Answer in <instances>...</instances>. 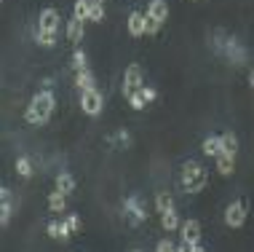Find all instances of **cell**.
I'll return each instance as SVG.
<instances>
[{"label": "cell", "mask_w": 254, "mask_h": 252, "mask_svg": "<svg viewBox=\"0 0 254 252\" xmlns=\"http://www.w3.org/2000/svg\"><path fill=\"white\" fill-rule=\"evenodd\" d=\"M54 105H57V99H54V91H49V88L38 91L35 97L30 99V105H27V113H24L27 124H32V126H43L46 121L51 118Z\"/></svg>", "instance_id": "cell-1"}, {"label": "cell", "mask_w": 254, "mask_h": 252, "mask_svg": "<svg viewBox=\"0 0 254 252\" xmlns=\"http://www.w3.org/2000/svg\"><path fill=\"white\" fill-rule=\"evenodd\" d=\"M206 182H209V172H206L198 161H188V164L182 167V188L188 190V193H201L206 188Z\"/></svg>", "instance_id": "cell-2"}, {"label": "cell", "mask_w": 254, "mask_h": 252, "mask_svg": "<svg viewBox=\"0 0 254 252\" xmlns=\"http://www.w3.org/2000/svg\"><path fill=\"white\" fill-rule=\"evenodd\" d=\"M145 88V76H142V67L139 65H128L126 67V76H123V97H134Z\"/></svg>", "instance_id": "cell-3"}, {"label": "cell", "mask_w": 254, "mask_h": 252, "mask_svg": "<svg viewBox=\"0 0 254 252\" xmlns=\"http://www.w3.org/2000/svg\"><path fill=\"white\" fill-rule=\"evenodd\" d=\"M246 217H249V204H246V199H236L225 209V223L230 228H241L246 223Z\"/></svg>", "instance_id": "cell-4"}, {"label": "cell", "mask_w": 254, "mask_h": 252, "mask_svg": "<svg viewBox=\"0 0 254 252\" xmlns=\"http://www.w3.org/2000/svg\"><path fill=\"white\" fill-rule=\"evenodd\" d=\"M102 107H105V99L97 88H88V91H80V110L86 115H99Z\"/></svg>", "instance_id": "cell-5"}, {"label": "cell", "mask_w": 254, "mask_h": 252, "mask_svg": "<svg viewBox=\"0 0 254 252\" xmlns=\"http://www.w3.org/2000/svg\"><path fill=\"white\" fill-rule=\"evenodd\" d=\"M123 212H126L131 226H139V223L147 220V212H145V207H142V201L136 199V196H128V199L123 201Z\"/></svg>", "instance_id": "cell-6"}, {"label": "cell", "mask_w": 254, "mask_h": 252, "mask_svg": "<svg viewBox=\"0 0 254 252\" xmlns=\"http://www.w3.org/2000/svg\"><path fill=\"white\" fill-rule=\"evenodd\" d=\"M57 30H59V11L43 8L38 16V32H57Z\"/></svg>", "instance_id": "cell-7"}, {"label": "cell", "mask_w": 254, "mask_h": 252, "mask_svg": "<svg viewBox=\"0 0 254 252\" xmlns=\"http://www.w3.org/2000/svg\"><path fill=\"white\" fill-rule=\"evenodd\" d=\"M180 231H182V242H193V244L201 242V223L198 220H185Z\"/></svg>", "instance_id": "cell-8"}, {"label": "cell", "mask_w": 254, "mask_h": 252, "mask_svg": "<svg viewBox=\"0 0 254 252\" xmlns=\"http://www.w3.org/2000/svg\"><path fill=\"white\" fill-rule=\"evenodd\" d=\"M147 16L155 19V22H161V24L166 22V19H169V5H166V0H150Z\"/></svg>", "instance_id": "cell-9"}, {"label": "cell", "mask_w": 254, "mask_h": 252, "mask_svg": "<svg viewBox=\"0 0 254 252\" xmlns=\"http://www.w3.org/2000/svg\"><path fill=\"white\" fill-rule=\"evenodd\" d=\"M11 212H13V204H11V190H8V188H3V190H0V223H3V226H8Z\"/></svg>", "instance_id": "cell-10"}, {"label": "cell", "mask_w": 254, "mask_h": 252, "mask_svg": "<svg viewBox=\"0 0 254 252\" xmlns=\"http://www.w3.org/2000/svg\"><path fill=\"white\" fill-rule=\"evenodd\" d=\"M128 32H131L134 38L145 35V13H139V11L128 13Z\"/></svg>", "instance_id": "cell-11"}, {"label": "cell", "mask_w": 254, "mask_h": 252, "mask_svg": "<svg viewBox=\"0 0 254 252\" xmlns=\"http://www.w3.org/2000/svg\"><path fill=\"white\" fill-rule=\"evenodd\" d=\"M217 172L222 177H230L233 172H236V156H228V153L217 156Z\"/></svg>", "instance_id": "cell-12"}, {"label": "cell", "mask_w": 254, "mask_h": 252, "mask_svg": "<svg viewBox=\"0 0 254 252\" xmlns=\"http://www.w3.org/2000/svg\"><path fill=\"white\" fill-rule=\"evenodd\" d=\"M80 38H83V22L72 16L70 22H67V40H70L72 46H78V43H80Z\"/></svg>", "instance_id": "cell-13"}, {"label": "cell", "mask_w": 254, "mask_h": 252, "mask_svg": "<svg viewBox=\"0 0 254 252\" xmlns=\"http://www.w3.org/2000/svg\"><path fill=\"white\" fill-rule=\"evenodd\" d=\"M155 209L158 212H171L174 209V196L169 193V190H158V196H155Z\"/></svg>", "instance_id": "cell-14"}, {"label": "cell", "mask_w": 254, "mask_h": 252, "mask_svg": "<svg viewBox=\"0 0 254 252\" xmlns=\"http://www.w3.org/2000/svg\"><path fill=\"white\" fill-rule=\"evenodd\" d=\"M57 190H59V193H64V196H70L72 190H75V177L70 172L57 174Z\"/></svg>", "instance_id": "cell-15"}, {"label": "cell", "mask_w": 254, "mask_h": 252, "mask_svg": "<svg viewBox=\"0 0 254 252\" xmlns=\"http://www.w3.org/2000/svg\"><path fill=\"white\" fill-rule=\"evenodd\" d=\"M75 84H78L80 91H88V88H97V86H94V84H97V81H94V73L88 70V67H86V70H78V76H75Z\"/></svg>", "instance_id": "cell-16"}, {"label": "cell", "mask_w": 254, "mask_h": 252, "mask_svg": "<svg viewBox=\"0 0 254 252\" xmlns=\"http://www.w3.org/2000/svg\"><path fill=\"white\" fill-rule=\"evenodd\" d=\"M201 151L206 156H211V159H217V156H222V140H219V137H206L203 145H201Z\"/></svg>", "instance_id": "cell-17"}, {"label": "cell", "mask_w": 254, "mask_h": 252, "mask_svg": "<svg viewBox=\"0 0 254 252\" xmlns=\"http://www.w3.org/2000/svg\"><path fill=\"white\" fill-rule=\"evenodd\" d=\"M219 140H222V153H228V156H236L238 153V137L233 132L219 134Z\"/></svg>", "instance_id": "cell-18"}, {"label": "cell", "mask_w": 254, "mask_h": 252, "mask_svg": "<svg viewBox=\"0 0 254 252\" xmlns=\"http://www.w3.org/2000/svg\"><path fill=\"white\" fill-rule=\"evenodd\" d=\"M161 226L166 228V231H180L182 220H180V215H177V209H171V212H163V215H161Z\"/></svg>", "instance_id": "cell-19"}, {"label": "cell", "mask_w": 254, "mask_h": 252, "mask_svg": "<svg viewBox=\"0 0 254 252\" xmlns=\"http://www.w3.org/2000/svg\"><path fill=\"white\" fill-rule=\"evenodd\" d=\"M102 19H105L102 0H88V22H102Z\"/></svg>", "instance_id": "cell-20"}, {"label": "cell", "mask_w": 254, "mask_h": 252, "mask_svg": "<svg viewBox=\"0 0 254 252\" xmlns=\"http://www.w3.org/2000/svg\"><path fill=\"white\" fill-rule=\"evenodd\" d=\"M67 196L64 193H59V190H54V193L49 196V209L51 212H64V207H67Z\"/></svg>", "instance_id": "cell-21"}, {"label": "cell", "mask_w": 254, "mask_h": 252, "mask_svg": "<svg viewBox=\"0 0 254 252\" xmlns=\"http://www.w3.org/2000/svg\"><path fill=\"white\" fill-rule=\"evenodd\" d=\"M225 49H228V57H230V59H233V62H236V65H241L244 59H246L244 49H241V46L236 43V40H228V46H225Z\"/></svg>", "instance_id": "cell-22"}, {"label": "cell", "mask_w": 254, "mask_h": 252, "mask_svg": "<svg viewBox=\"0 0 254 252\" xmlns=\"http://www.w3.org/2000/svg\"><path fill=\"white\" fill-rule=\"evenodd\" d=\"M16 174L19 177H30L32 174V161L27 159V156H19L16 159Z\"/></svg>", "instance_id": "cell-23"}, {"label": "cell", "mask_w": 254, "mask_h": 252, "mask_svg": "<svg viewBox=\"0 0 254 252\" xmlns=\"http://www.w3.org/2000/svg\"><path fill=\"white\" fill-rule=\"evenodd\" d=\"M72 13H75V19L86 22V19H88V0H78V3H75V8H72Z\"/></svg>", "instance_id": "cell-24"}, {"label": "cell", "mask_w": 254, "mask_h": 252, "mask_svg": "<svg viewBox=\"0 0 254 252\" xmlns=\"http://www.w3.org/2000/svg\"><path fill=\"white\" fill-rule=\"evenodd\" d=\"M54 43H57V32H38V46L51 49Z\"/></svg>", "instance_id": "cell-25"}, {"label": "cell", "mask_w": 254, "mask_h": 252, "mask_svg": "<svg viewBox=\"0 0 254 252\" xmlns=\"http://www.w3.org/2000/svg\"><path fill=\"white\" fill-rule=\"evenodd\" d=\"M72 67H75V70H86V51H83V49H75V54H72Z\"/></svg>", "instance_id": "cell-26"}, {"label": "cell", "mask_w": 254, "mask_h": 252, "mask_svg": "<svg viewBox=\"0 0 254 252\" xmlns=\"http://www.w3.org/2000/svg\"><path fill=\"white\" fill-rule=\"evenodd\" d=\"M158 30H161V22H155V19H150L145 13V35H155Z\"/></svg>", "instance_id": "cell-27"}, {"label": "cell", "mask_w": 254, "mask_h": 252, "mask_svg": "<svg viewBox=\"0 0 254 252\" xmlns=\"http://www.w3.org/2000/svg\"><path fill=\"white\" fill-rule=\"evenodd\" d=\"M155 252H177V244L171 239H161L155 244Z\"/></svg>", "instance_id": "cell-28"}, {"label": "cell", "mask_w": 254, "mask_h": 252, "mask_svg": "<svg viewBox=\"0 0 254 252\" xmlns=\"http://www.w3.org/2000/svg\"><path fill=\"white\" fill-rule=\"evenodd\" d=\"M128 105L134 107V110H145V97H142V94H134V97H128Z\"/></svg>", "instance_id": "cell-29"}, {"label": "cell", "mask_w": 254, "mask_h": 252, "mask_svg": "<svg viewBox=\"0 0 254 252\" xmlns=\"http://www.w3.org/2000/svg\"><path fill=\"white\" fill-rule=\"evenodd\" d=\"M113 142H118L121 148H128V145H131V137H128V132H118L113 137Z\"/></svg>", "instance_id": "cell-30"}, {"label": "cell", "mask_w": 254, "mask_h": 252, "mask_svg": "<svg viewBox=\"0 0 254 252\" xmlns=\"http://www.w3.org/2000/svg\"><path fill=\"white\" fill-rule=\"evenodd\" d=\"M67 226H70L72 234H80V217L78 215H70V217H67Z\"/></svg>", "instance_id": "cell-31"}, {"label": "cell", "mask_w": 254, "mask_h": 252, "mask_svg": "<svg viewBox=\"0 0 254 252\" xmlns=\"http://www.w3.org/2000/svg\"><path fill=\"white\" fill-rule=\"evenodd\" d=\"M139 94H142V97H145V102H153V99L158 97V91H155V88H153V86H145V88H142V91H139Z\"/></svg>", "instance_id": "cell-32"}, {"label": "cell", "mask_w": 254, "mask_h": 252, "mask_svg": "<svg viewBox=\"0 0 254 252\" xmlns=\"http://www.w3.org/2000/svg\"><path fill=\"white\" fill-rule=\"evenodd\" d=\"M59 231H62V223L51 220V223H49V236H51V239H59Z\"/></svg>", "instance_id": "cell-33"}, {"label": "cell", "mask_w": 254, "mask_h": 252, "mask_svg": "<svg viewBox=\"0 0 254 252\" xmlns=\"http://www.w3.org/2000/svg\"><path fill=\"white\" fill-rule=\"evenodd\" d=\"M249 84H252V88H254V67L249 70Z\"/></svg>", "instance_id": "cell-34"}, {"label": "cell", "mask_w": 254, "mask_h": 252, "mask_svg": "<svg viewBox=\"0 0 254 252\" xmlns=\"http://www.w3.org/2000/svg\"><path fill=\"white\" fill-rule=\"evenodd\" d=\"M195 252H206V250H203V247H201V244H198V250H195Z\"/></svg>", "instance_id": "cell-35"}, {"label": "cell", "mask_w": 254, "mask_h": 252, "mask_svg": "<svg viewBox=\"0 0 254 252\" xmlns=\"http://www.w3.org/2000/svg\"><path fill=\"white\" fill-rule=\"evenodd\" d=\"M102 3H105V0H102Z\"/></svg>", "instance_id": "cell-36"}, {"label": "cell", "mask_w": 254, "mask_h": 252, "mask_svg": "<svg viewBox=\"0 0 254 252\" xmlns=\"http://www.w3.org/2000/svg\"><path fill=\"white\" fill-rule=\"evenodd\" d=\"M136 252H139V250H136Z\"/></svg>", "instance_id": "cell-37"}]
</instances>
